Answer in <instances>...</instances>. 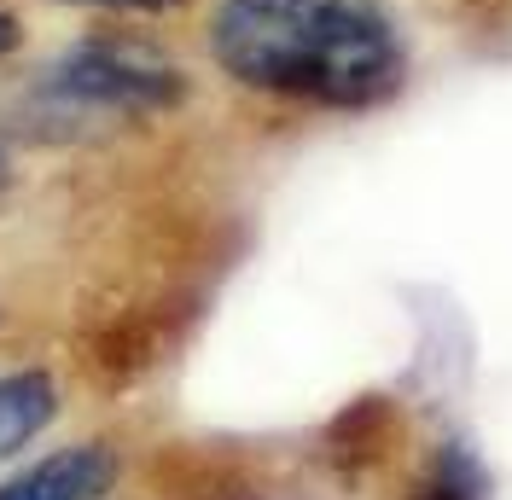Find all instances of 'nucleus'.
<instances>
[{"label":"nucleus","mask_w":512,"mask_h":500,"mask_svg":"<svg viewBox=\"0 0 512 500\" xmlns=\"http://www.w3.org/2000/svg\"><path fill=\"white\" fill-rule=\"evenodd\" d=\"M204 53L233 88L320 117L390 111L414 82V35L390 0H216Z\"/></svg>","instance_id":"obj_1"},{"label":"nucleus","mask_w":512,"mask_h":500,"mask_svg":"<svg viewBox=\"0 0 512 500\" xmlns=\"http://www.w3.org/2000/svg\"><path fill=\"white\" fill-rule=\"evenodd\" d=\"M47 94L111 117H163L187 105L192 76L140 35H88L47 70Z\"/></svg>","instance_id":"obj_2"},{"label":"nucleus","mask_w":512,"mask_h":500,"mask_svg":"<svg viewBox=\"0 0 512 500\" xmlns=\"http://www.w3.org/2000/svg\"><path fill=\"white\" fill-rule=\"evenodd\" d=\"M111 483H117V460L105 448H64L35 471L12 477L0 500H99Z\"/></svg>","instance_id":"obj_3"},{"label":"nucleus","mask_w":512,"mask_h":500,"mask_svg":"<svg viewBox=\"0 0 512 500\" xmlns=\"http://www.w3.org/2000/svg\"><path fill=\"white\" fill-rule=\"evenodd\" d=\"M53 384H47V373H12L0 378V466L24 448V442H35L41 431H47V419H53Z\"/></svg>","instance_id":"obj_4"},{"label":"nucleus","mask_w":512,"mask_h":500,"mask_svg":"<svg viewBox=\"0 0 512 500\" xmlns=\"http://www.w3.org/2000/svg\"><path fill=\"white\" fill-rule=\"evenodd\" d=\"M419 500H483V466L466 442H443L419 483Z\"/></svg>","instance_id":"obj_5"},{"label":"nucleus","mask_w":512,"mask_h":500,"mask_svg":"<svg viewBox=\"0 0 512 500\" xmlns=\"http://www.w3.org/2000/svg\"><path fill=\"white\" fill-rule=\"evenodd\" d=\"M18 18H12V12H0V59H6V53H12V47H18Z\"/></svg>","instance_id":"obj_6"}]
</instances>
